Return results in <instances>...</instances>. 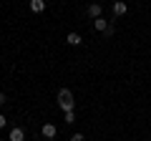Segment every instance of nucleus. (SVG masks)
I'll return each mask as SVG.
<instances>
[{
    "instance_id": "1",
    "label": "nucleus",
    "mask_w": 151,
    "mask_h": 141,
    "mask_svg": "<svg viewBox=\"0 0 151 141\" xmlns=\"http://www.w3.org/2000/svg\"><path fill=\"white\" fill-rule=\"evenodd\" d=\"M73 93H70L68 91V88H60V91H58V106H60V109H63V114H65V111H73Z\"/></svg>"
},
{
    "instance_id": "2",
    "label": "nucleus",
    "mask_w": 151,
    "mask_h": 141,
    "mask_svg": "<svg viewBox=\"0 0 151 141\" xmlns=\"http://www.w3.org/2000/svg\"><path fill=\"white\" fill-rule=\"evenodd\" d=\"M40 134H43L45 139H55V134H58V129H55V124H43V129H40Z\"/></svg>"
},
{
    "instance_id": "3",
    "label": "nucleus",
    "mask_w": 151,
    "mask_h": 141,
    "mask_svg": "<svg viewBox=\"0 0 151 141\" xmlns=\"http://www.w3.org/2000/svg\"><path fill=\"white\" fill-rule=\"evenodd\" d=\"M86 13H88V18L96 20V18H101V5H98V3H91V5L86 8Z\"/></svg>"
},
{
    "instance_id": "4",
    "label": "nucleus",
    "mask_w": 151,
    "mask_h": 141,
    "mask_svg": "<svg viewBox=\"0 0 151 141\" xmlns=\"http://www.w3.org/2000/svg\"><path fill=\"white\" fill-rule=\"evenodd\" d=\"M8 141H25V131H23V129H10Z\"/></svg>"
},
{
    "instance_id": "5",
    "label": "nucleus",
    "mask_w": 151,
    "mask_h": 141,
    "mask_svg": "<svg viewBox=\"0 0 151 141\" xmlns=\"http://www.w3.org/2000/svg\"><path fill=\"white\" fill-rule=\"evenodd\" d=\"M93 28H96L98 33H106V30H108L111 25L106 23V18H96V20H93Z\"/></svg>"
},
{
    "instance_id": "6",
    "label": "nucleus",
    "mask_w": 151,
    "mask_h": 141,
    "mask_svg": "<svg viewBox=\"0 0 151 141\" xmlns=\"http://www.w3.org/2000/svg\"><path fill=\"white\" fill-rule=\"evenodd\" d=\"M65 43H68V45H81L83 38L78 35V33H68V35H65Z\"/></svg>"
},
{
    "instance_id": "7",
    "label": "nucleus",
    "mask_w": 151,
    "mask_h": 141,
    "mask_svg": "<svg viewBox=\"0 0 151 141\" xmlns=\"http://www.w3.org/2000/svg\"><path fill=\"white\" fill-rule=\"evenodd\" d=\"M126 10H129V8H126L124 0H116V3H113V15H124Z\"/></svg>"
},
{
    "instance_id": "8",
    "label": "nucleus",
    "mask_w": 151,
    "mask_h": 141,
    "mask_svg": "<svg viewBox=\"0 0 151 141\" xmlns=\"http://www.w3.org/2000/svg\"><path fill=\"white\" fill-rule=\"evenodd\" d=\"M30 10L33 13H43L45 10V0H30Z\"/></svg>"
},
{
    "instance_id": "9",
    "label": "nucleus",
    "mask_w": 151,
    "mask_h": 141,
    "mask_svg": "<svg viewBox=\"0 0 151 141\" xmlns=\"http://www.w3.org/2000/svg\"><path fill=\"white\" fill-rule=\"evenodd\" d=\"M73 121H76V114L73 111H65V124H73Z\"/></svg>"
},
{
    "instance_id": "10",
    "label": "nucleus",
    "mask_w": 151,
    "mask_h": 141,
    "mask_svg": "<svg viewBox=\"0 0 151 141\" xmlns=\"http://www.w3.org/2000/svg\"><path fill=\"white\" fill-rule=\"evenodd\" d=\"M70 141H83V134H73V136H70Z\"/></svg>"
},
{
    "instance_id": "11",
    "label": "nucleus",
    "mask_w": 151,
    "mask_h": 141,
    "mask_svg": "<svg viewBox=\"0 0 151 141\" xmlns=\"http://www.w3.org/2000/svg\"><path fill=\"white\" fill-rule=\"evenodd\" d=\"M5 101H8V98H5V93H0V109L5 106Z\"/></svg>"
},
{
    "instance_id": "12",
    "label": "nucleus",
    "mask_w": 151,
    "mask_h": 141,
    "mask_svg": "<svg viewBox=\"0 0 151 141\" xmlns=\"http://www.w3.org/2000/svg\"><path fill=\"white\" fill-rule=\"evenodd\" d=\"M0 129H5V116L0 114Z\"/></svg>"
}]
</instances>
